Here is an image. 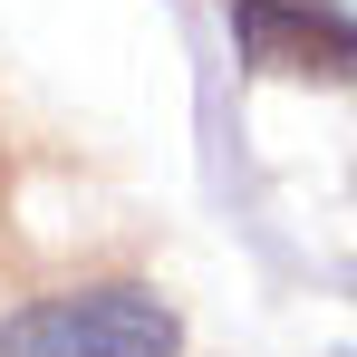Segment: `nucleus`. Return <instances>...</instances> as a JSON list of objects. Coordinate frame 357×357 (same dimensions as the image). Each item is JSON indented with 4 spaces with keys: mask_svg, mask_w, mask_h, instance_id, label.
Here are the masks:
<instances>
[{
    "mask_svg": "<svg viewBox=\"0 0 357 357\" xmlns=\"http://www.w3.org/2000/svg\"><path fill=\"white\" fill-rule=\"evenodd\" d=\"M183 328L174 309L135 280H97V290H59L0 319V357H174Z\"/></svg>",
    "mask_w": 357,
    "mask_h": 357,
    "instance_id": "obj_1",
    "label": "nucleus"
},
{
    "mask_svg": "<svg viewBox=\"0 0 357 357\" xmlns=\"http://www.w3.org/2000/svg\"><path fill=\"white\" fill-rule=\"evenodd\" d=\"M232 39L261 77H357V20L338 0H232Z\"/></svg>",
    "mask_w": 357,
    "mask_h": 357,
    "instance_id": "obj_2",
    "label": "nucleus"
}]
</instances>
